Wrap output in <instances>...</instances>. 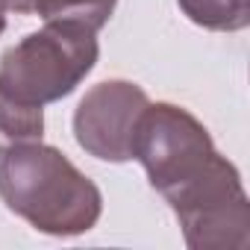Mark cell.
<instances>
[{
	"label": "cell",
	"instance_id": "8",
	"mask_svg": "<svg viewBox=\"0 0 250 250\" xmlns=\"http://www.w3.org/2000/svg\"><path fill=\"white\" fill-rule=\"evenodd\" d=\"M44 136V109L18 106L0 94V142H42Z\"/></svg>",
	"mask_w": 250,
	"mask_h": 250
},
{
	"label": "cell",
	"instance_id": "2",
	"mask_svg": "<svg viewBox=\"0 0 250 250\" xmlns=\"http://www.w3.org/2000/svg\"><path fill=\"white\" fill-rule=\"evenodd\" d=\"M97 33L80 24H47L0 56V94L44 109L77 91L97 65Z\"/></svg>",
	"mask_w": 250,
	"mask_h": 250
},
{
	"label": "cell",
	"instance_id": "7",
	"mask_svg": "<svg viewBox=\"0 0 250 250\" xmlns=\"http://www.w3.org/2000/svg\"><path fill=\"white\" fill-rule=\"evenodd\" d=\"M118 6V0H36L33 15L44 24H80L88 30H103Z\"/></svg>",
	"mask_w": 250,
	"mask_h": 250
},
{
	"label": "cell",
	"instance_id": "1",
	"mask_svg": "<svg viewBox=\"0 0 250 250\" xmlns=\"http://www.w3.org/2000/svg\"><path fill=\"white\" fill-rule=\"evenodd\" d=\"M0 200L44 235H83L103 212L100 188L56 147L15 142L0 150Z\"/></svg>",
	"mask_w": 250,
	"mask_h": 250
},
{
	"label": "cell",
	"instance_id": "5",
	"mask_svg": "<svg viewBox=\"0 0 250 250\" xmlns=\"http://www.w3.org/2000/svg\"><path fill=\"white\" fill-rule=\"evenodd\" d=\"M147 103V91L130 80H103L91 85L74 112L77 145L103 162H130L133 133Z\"/></svg>",
	"mask_w": 250,
	"mask_h": 250
},
{
	"label": "cell",
	"instance_id": "4",
	"mask_svg": "<svg viewBox=\"0 0 250 250\" xmlns=\"http://www.w3.org/2000/svg\"><path fill=\"white\" fill-rule=\"evenodd\" d=\"M212 153L215 145L209 130L188 109L174 103L145 106L133 133V159L142 162L150 186L159 194L188 180Z\"/></svg>",
	"mask_w": 250,
	"mask_h": 250
},
{
	"label": "cell",
	"instance_id": "3",
	"mask_svg": "<svg viewBox=\"0 0 250 250\" xmlns=\"http://www.w3.org/2000/svg\"><path fill=\"white\" fill-rule=\"evenodd\" d=\"M162 197L191 250H244L250 244V200L241 174L218 150Z\"/></svg>",
	"mask_w": 250,
	"mask_h": 250
},
{
	"label": "cell",
	"instance_id": "6",
	"mask_svg": "<svg viewBox=\"0 0 250 250\" xmlns=\"http://www.w3.org/2000/svg\"><path fill=\"white\" fill-rule=\"evenodd\" d=\"M183 15L212 33H241L250 24V0H177Z\"/></svg>",
	"mask_w": 250,
	"mask_h": 250
},
{
	"label": "cell",
	"instance_id": "9",
	"mask_svg": "<svg viewBox=\"0 0 250 250\" xmlns=\"http://www.w3.org/2000/svg\"><path fill=\"white\" fill-rule=\"evenodd\" d=\"M36 0H3V9L15 12V15H33Z\"/></svg>",
	"mask_w": 250,
	"mask_h": 250
},
{
	"label": "cell",
	"instance_id": "10",
	"mask_svg": "<svg viewBox=\"0 0 250 250\" xmlns=\"http://www.w3.org/2000/svg\"><path fill=\"white\" fill-rule=\"evenodd\" d=\"M6 30V9H3V0H0V36Z\"/></svg>",
	"mask_w": 250,
	"mask_h": 250
}]
</instances>
